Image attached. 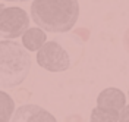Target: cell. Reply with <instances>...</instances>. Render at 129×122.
I'll return each mask as SVG.
<instances>
[{
	"label": "cell",
	"instance_id": "12",
	"mask_svg": "<svg viewBox=\"0 0 129 122\" xmlns=\"http://www.w3.org/2000/svg\"><path fill=\"white\" fill-rule=\"evenodd\" d=\"M6 2H28V0H6Z\"/></svg>",
	"mask_w": 129,
	"mask_h": 122
},
{
	"label": "cell",
	"instance_id": "9",
	"mask_svg": "<svg viewBox=\"0 0 129 122\" xmlns=\"http://www.w3.org/2000/svg\"><path fill=\"white\" fill-rule=\"evenodd\" d=\"M89 122H119V112L95 107L91 110Z\"/></svg>",
	"mask_w": 129,
	"mask_h": 122
},
{
	"label": "cell",
	"instance_id": "4",
	"mask_svg": "<svg viewBox=\"0 0 129 122\" xmlns=\"http://www.w3.org/2000/svg\"><path fill=\"white\" fill-rule=\"evenodd\" d=\"M29 28V16L21 8H5L0 13V38L13 40L22 37Z\"/></svg>",
	"mask_w": 129,
	"mask_h": 122
},
{
	"label": "cell",
	"instance_id": "6",
	"mask_svg": "<svg viewBox=\"0 0 129 122\" xmlns=\"http://www.w3.org/2000/svg\"><path fill=\"white\" fill-rule=\"evenodd\" d=\"M126 106V97L122 90L116 87L104 88L97 97V107H101L106 110H114L119 112Z\"/></svg>",
	"mask_w": 129,
	"mask_h": 122
},
{
	"label": "cell",
	"instance_id": "2",
	"mask_svg": "<svg viewBox=\"0 0 129 122\" xmlns=\"http://www.w3.org/2000/svg\"><path fill=\"white\" fill-rule=\"evenodd\" d=\"M31 71V56L22 44L0 41V87L15 88L26 80Z\"/></svg>",
	"mask_w": 129,
	"mask_h": 122
},
{
	"label": "cell",
	"instance_id": "10",
	"mask_svg": "<svg viewBox=\"0 0 129 122\" xmlns=\"http://www.w3.org/2000/svg\"><path fill=\"white\" fill-rule=\"evenodd\" d=\"M119 122H129V105H126L119 113Z\"/></svg>",
	"mask_w": 129,
	"mask_h": 122
},
{
	"label": "cell",
	"instance_id": "7",
	"mask_svg": "<svg viewBox=\"0 0 129 122\" xmlns=\"http://www.w3.org/2000/svg\"><path fill=\"white\" fill-rule=\"evenodd\" d=\"M47 40L46 31H43L41 28H28L22 35V46L28 52H38L44 46V43Z\"/></svg>",
	"mask_w": 129,
	"mask_h": 122
},
{
	"label": "cell",
	"instance_id": "1",
	"mask_svg": "<svg viewBox=\"0 0 129 122\" xmlns=\"http://www.w3.org/2000/svg\"><path fill=\"white\" fill-rule=\"evenodd\" d=\"M31 16L43 31L68 33L78 21L79 3L78 0H34Z\"/></svg>",
	"mask_w": 129,
	"mask_h": 122
},
{
	"label": "cell",
	"instance_id": "5",
	"mask_svg": "<svg viewBox=\"0 0 129 122\" xmlns=\"http://www.w3.org/2000/svg\"><path fill=\"white\" fill-rule=\"evenodd\" d=\"M10 122H57V119L38 105H24L15 110Z\"/></svg>",
	"mask_w": 129,
	"mask_h": 122
},
{
	"label": "cell",
	"instance_id": "8",
	"mask_svg": "<svg viewBox=\"0 0 129 122\" xmlns=\"http://www.w3.org/2000/svg\"><path fill=\"white\" fill-rule=\"evenodd\" d=\"M15 113V102L6 91L0 90V122H10Z\"/></svg>",
	"mask_w": 129,
	"mask_h": 122
},
{
	"label": "cell",
	"instance_id": "3",
	"mask_svg": "<svg viewBox=\"0 0 129 122\" xmlns=\"http://www.w3.org/2000/svg\"><path fill=\"white\" fill-rule=\"evenodd\" d=\"M37 63L48 72H63L73 65V57L60 38L46 41L37 52Z\"/></svg>",
	"mask_w": 129,
	"mask_h": 122
},
{
	"label": "cell",
	"instance_id": "11",
	"mask_svg": "<svg viewBox=\"0 0 129 122\" xmlns=\"http://www.w3.org/2000/svg\"><path fill=\"white\" fill-rule=\"evenodd\" d=\"M3 9H5V5H3V3H0V13H2V10H3Z\"/></svg>",
	"mask_w": 129,
	"mask_h": 122
}]
</instances>
